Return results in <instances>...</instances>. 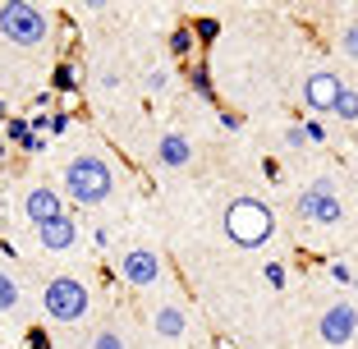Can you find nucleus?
<instances>
[{
    "label": "nucleus",
    "instance_id": "nucleus-32",
    "mask_svg": "<svg viewBox=\"0 0 358 349\" xmlns=\"http://www.w3.org/2000/svg\"><path fill=\"white\" fill-rule=\"evenodd\" d=\"M354 19H358V10H354Z\"/></svg>",
    "mask_w": 358,
    "mask_h": 349
},
{
    "label": "nucleus",
    "instance_id": "nucleus-30",
    "mask_svg": "<svg viewBox=\"0 0 358 349\" xmlns=\"http://www.w3.org/2000/svg\"><path fill=\"white\" fill-rule=\"evenodd\" d=\"M5 120H10V101H5V97H0V124H5Z\"/></svg>",
    "mask_w": 358,
    "mask_h": 349
},
{
    "label": "nucleus",
    "instance_id": "nucleus-25",
    "mask_svg": "<svg viewBox=\"0 0 358 349\" xmlns=\"http://www.w3.org/2000/svg\"><path fill=\"white\" fill-rule=\"evenodd\" d=\"M331 280H340V285H358V276L349 262H331Z\"/></svg>",
    "mask_w": 358,
    "mask_h": 349
},
{
    "label": "nucleus",
    "instance_id": "nucleus-11",
    "mask_svg": "<svg viewBox=\"0 0 358 349\" xmlns=\"http://www.w3.org/2000/svg\"><path fill=\"white\" fill-rule=\"evenodd\" d=\"M152 331H157L161 340H184V336H189V313H184V304H175V299L157 304V313H152Z\"/></svg>",
    "mask_w": 358,
    "mask_h": 349
},
{
    "label": "nucleus",
    "instance_id": "nucleus-16",
    "mask_svg": "<svg viewBox=\"0 0 358 349\" xmlns=\"http://www.w3.org/2000/svg\"><path fill=\"white\" fill-rule=\"evenodd\" d=\"M28 115H10L5 120V129H0V138H5V148H23V138H28Z\"/></svg>",
    "mask_w": 358,
    "mask_h": 349
},
{
    "label": "nucleus",
    "instance_id": "nucleus-27",
    "mask_svg": "<svg viewBox=\"0 0 358 349\" xmlns=\"http://www.w3.org/2000/svg\"><path fill=\"white\" fill-rule=\"evenodd\" d=\"M303 129H308V143H322V138H327V129L317 124V120H303Z\"/></svg>",
    "mask_w": 358,
    "mask_h": 349
},
{
    "label": "nucleus",
    "instance_id": "nucleus-3",
    "mask_svg": "<svg viewBox=\"0 0 358 349\" xmlns=\"http://www.w3.org/2000/svg\"><path fill=\"white\" fill-rule=\"evenodd\" d=\"M221 225H225V239L239 243V248H262V243H271V234H275L271 207L257 202V198H234L230 207H225Z\"/></svg>",
    "mask_w": 358,
    "mask_h": 349
},
{
    "label": "nucleus",
    "instance_id": "nucleus-4",
    "mask_svg": "<svg viewBox=\"0 0 358 349\" xmlns=\"http://www.w3.org/2000/svg\"><path fill=\"white\" fill-rule=\"evenodd\" d=\"M42 313L51 322H60V327H74V322H83L87 313H92V290H87L83 276H51L42 285Z\"/></svg>",
    "mask_w": 358,
    "mask_h": 349
},
{
    "label": "nucleus",
    "instance_id": "nucleus-24",
    "mask_svg": "<svg viewBox=\"0 0 358 349\" xmlns=\"http://www.w3.org/2000/svg\"><path fill=\"white\" fill-rule=\"evenodd\" d=\"M262 276H266V285H271V290H285V266L280 262H262Z\"/></svg>",
    "mask_w": 358,
    "mask_h": 349
},
{
    "label": "nucleus",
    "instance_id": "nucleus-7",
    "mask_svg": "<svg viewBox=\"0 0 358 349\" xmlns=\"http://www.w3.org/2000/svg\"><path fill=\"white\" fill-rule=\"evenodd\" d=\"M354 336H358V308L349 304V299H336L331 308H322V318H317V340H322V345L340 349Z\"/></svg>",
    "mask_w": 358,
    "mask_h": 349
},
{
    "label": "nucleus",
    "instance_id": "nucleus-12",
    "mask_svg": "<svg viewBox=\"0 0 358 349\" xmlns=\"http://www.w3.org/2000/svg\"><path fill=\"white\" fill-rule=\"evenodd\" d=\"M157 166H166V170H189L193 166V143L184 134H161L157 138Z\"/></svg>",
    "mask_w": 358,
    "mask_h": 349
},
{
    "label": "nucleus",
    "instance_id": "nucleus-21",
    "mask_svg": "<svg viewBox=\"0 0 358 349\" xmlns=\"http://www.w3.org/2000/svg\"><path fill=\"white\" fill-rule=\"evenodd\" d=\"M170 78H175L170 69H148V78H143V87H148V97H161V92L170 87Z\"/></svg>",
    "mask_w": 358,
    "mask_h": 349
},
{
    "label": "nucleus",
    "instance_id": "nucleus-1",
    "mask_svg": "<svg viewBox=\"0 0 358 349\" xmlns=\"http://www.w3.org/2000/svg\"><path fill=\"white\" fill-rule=\"evenodd\" d=\"M60 189L69 193L78 207H101V202L115 198V170H110L106 157H96V152H78L74 161H64Z\"/></svg>",
    "mask_w": 358,
    "mask_h": 349
},
{
    "label": "nucleus",
    "instance_id": "nucleus-18",
    "mask_svg": "<svg viewBox=\"0 0 358 349\" xmlns=\"http://www.w3.org/2000/svg\"><path fill=\"white\" fill-rule=\"evenodd\" d=\"M87 349H129V340L120 336L115 327H101V331H92V345Z\"/></svg>",
    "mask_w": 358,
    "mask_h": 349
},
{
    "label": "nucleus",
    "instance_id": "nucleus-31",
    "mask_svg": "<svg viewBox=\"0 0 358 349\" xmlns=\"http://www.w3.org/2000/svg\"><path fill=\"white\" fill-rule=\"evenodd\" d=\"M5 157H10V148H5V138H0V166H5Z\"/></svg>",
    "mask_w": 358,
    "mask_h": 349
},
{
    "label": "nucleus",
    "instance_id": "nucleus-2",
    "mask_svg": "<svg viewBox=\"0 0 358 349\" xmlns=\"http://www.w3.org/2000/svg\"><path fill=\"white\" fill-rule=\"evenodd\" d=\"M55 32V14L42 5H28V0H10L0 5V37L14 46V51H42Z\"/></svg>",
    "mask_w": 358,
    "mask_h": 349
},
{
    "label": "nucleus",
    "instance_id": "nucleus-28",
    "mask_svg": "<svg viewBox=\"0 0 358 349\" xmlns=\"http://www.w3.org/2000/svg\"><path fill=\"white\" fill-rule=\"evenodd\" d=\"M64 129H69V115H60V111H51V129H46V134H64Z\"/></svg>",
    "mask_w": 358,
    "mask_h": 349
},
{
    "label": "nucleus",
    "instance_id": "nucleus-20",
    "mask_svg": "<svg viewBox=\"0 0 358 349\" xmlns=\"http://www.w3.org/2000/svg\"><path fill=\"white\" fill-rule=\"evenodd\" d=\"M280 143H285V148H294V152H303V148H308V129H303V120L285 124V129H280Z\"/></svg>",
    "mask_w": 358,
    "mask_h": 349
},
{
    "label": "nucleus",
    "instance_id": "nucleus-23",
    "mask_svg": "<svg viewBox=\"0 0 358 349\" xmlns=\"http://www.w3.org/2000/svg\"><path fill=\"white\" fill-rule=\"evenodd\" d=\"M189 28H193V37H202V42H211V37L221 32V23H216V19H193Z\"/></svg>",
    "mask_w": 358,
    "mask_h": 349
},
{
    "label": "nucleus",
    "instance_id": "nucleus-10",
    "mask_svg": "<svg viewBox=\"0 0 358 349\" xmlns=\"http://www.w3.org/2000/svg\"><path fill=\"white\" fill-rule=\"evenodd\" d=\"M78 239H83V225H78L69 212L55 216V221H46V225H37V243H42L46 253H69V248H78Z\"/></svg>",
    "mask_w": 358,
    "mask_h": 349
},
{
    "label": "nucleus",
    "instance_id": "nucleus-6",
    "mask_svg": "<svg viewBox=\"0 0 358 349\" xmlns=\"http://www.w3.org/2000/svg\"><path fill=\"white\" fill-rule=\"evenodd\" d=\"M120 280L134 290H157L166 280V262H161L157 248H129L120 257Z\"/></svg>",
    "mask_w": 358,
    "mask_h": 349
},
{
    "label": "nucleus",
    "instance_id": "nucleus-15",
    "mask_svg": "<svg viewBox=\"0 0 358 349\" xmlns=\"http://www.w3.org/2000/svg\"><path fill=\"white\" fill-rule=\"evenodd\" d=\"M51 92H78V64L60 60L51 69Z\"/></svg>",
    "mask_w": 358,
    "mask_h": 349
},
{
    "label": "nucleus",
    "instance_id": "nucleus-5",
    "mask_svg": "<svg viewBox=\"0 0 358 349\" xmlns=\"http://www.w3.org/2000/svg\"><path fill=\"white\" fill-rule=\"evenodd\" d=\"M294 216H303V221L313 225H340V216H345V207H340V193L331 180H313L303 193H299L294 202Z\"/></svg>",
    "mask_w": 358,
    "mask_h": 349
},
{
    "label": "nucleus",
    "instance_id": "nucleus-14",
    "mask_svg": "<svg viewBox=\"0 0 358 349\" xmlns=\"http://www.w3.org/2000/svg\"><path fill=\"white\" fill-rule=\"evenodd\" d=\"M331 115H336V120H345V124H358V87H349V83H345V92L336 97Z\"/></svg>",
    "mask_w": 358,
    "mask_h": 349
},
{
    "label": "nucleus",
    "instance_id": "nucleus-22",
    "mask_svg": "<svg viewBox=\"0 0 358 349\" xmlns=\"http://www.w3.org/2000/svg\"><path fill=\"white\" fill-rule=\"evenodd\" d=\"M189 83H193V92H198V97H211V69H207V64H193Z\"/></svg>",
    "mask_w": 358,
    "mask_h": 349
},
{
    "label": "nucleus",
    "instance_id": "nucleus-29",
    "mask_svg": "<svg viewBox=\"0 0 358 349\" xmlns=\"http://www.w3.org/2000/svg\"><path fill=\"white\" fill-rule=\"evenodd\" d=\"M101 83L115 92V87H120V69H110V64H106V69H101Z\"/></svg>",
    "mask_w": 358,
    "mask_h": 349
},
{
    "label": "nucleus",
    "instance_id": "nucleus-26",
    "mask_svg": "<svg viewBox=\"0 0 358 349\" xmlns=\"http://www.w3.org/2000/svg\"><path fill=\"white\" fill-rule=\"evenodd\" d=\"M19 152H32V157H37V152H46V138H42V134H28Z\"/></svg>",
    "mask_w": 358,
    "mask_h": 349
},
{
    "label": "nucleus",
    "instance_id": "nucleus-13",
    "mask_svg": "<svg viewBox=\"0 0 358 349\" xmlns=\"http://www.w3.org/2000/svg\"><path fill=\"white\" fill-rule=\"evenodd\" d=\"M23 308V290H19V280H14L10 271H0V318H14Z\"/></svg>",
    "mask_w": 358,
    "mask_h": 349
},
{
    "label": "nucleus",
    "instance_id": "nucleus-9",
    "mask_svg": "<svg viewBox=\"0 0 358 349\" xmlns=\"http://www.w3.org/2000/svg\"><path fill=\"white\" fill-rule=\"evenodd\" d=\"M340 92H345V78L331 74V69H313V74L303 78V101L313 111H322V115H331V106H336Z\"/></svg>",
    "mask_w": 358,
    "mask_h": 349
},
{
    "label": "nucleus",
    "instance_id": "nucleus-19",
    "mask_svg": "<svg viewBox=\"0 0 358 349\" xmlns=\"http://www.w3.org/2000/svg\"><path fill=\"white\" fill-rule=\"evenodd\" d=\"M193 42H198V37H193V28H189V23H179V28L170 32V55H189Z\"/></svg>",
    "mask_w": 358,
    "mask_h": 349
},
{
    "label": "nucleus",
    "instance_id": "nucleus-8",
    "mask_svg": "<svg viewBox=\"0 0 358 349\" xmlns=\"http://www.w3.org/2000/svg\"><path fill=\"white\" fill-rule=\"evenodd\" d=\"M23 216L32 221V230L46 221H55V216H64V198L60 189H51V184H32L28 193H23Z\"/></svg>",
    "mask_w": 358,
    "mask_h": 349
},
{
    "label": "nucleus",
    "instance_id": "nucleus-17",
    "mask_svg": "<svg viewBox=\"0 0 358 349\" xmlns=\"http://www.w3.org/2000/svg\"><path fill=\"white\" fill-rule=\"evenodd\" d=\"M336 42H340V55H345V60H358V19L340 23V32H336Z\"/></svg>",
    "mask_w": 358,
    "mask_h": 349
}]
</instances>
